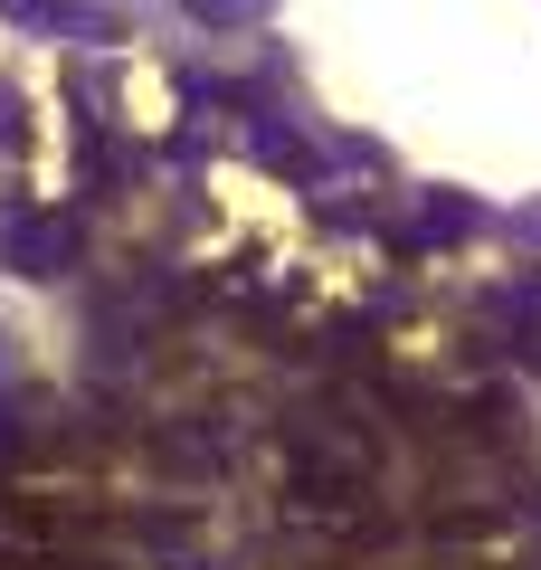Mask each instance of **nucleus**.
Returning <instances> with one entry per match:
<instances>
[{"label":"nucleus","mask_w":541,"mask_h":570,"mask_svg":"<svg viewBox=\"0 0 541 570\" xmlns=\"http://www.w3.org/2000/svg\"><path fill=\"white\" fill-rule=\"evenodd\" d=\"M77 247H86V228L67 219V209H20V219H10V266H20V276H67Z\"/></svg>","instance_id":"f257e3e1"},{"label":"nucleus","mask_w":541,"mask_h":570,"mask_svg":"<svg viewBox=\"0 0 541 570\" xmlns=\"http://www.w3.org/2000/svg\"><path fill=\"white\" fill-rule=\"evenodd\" d=\"M190 10H200V20H219V29H247V20H266L276 0H190Z\"/></svg>","instance_id":"f03ea898"}]
</instances>
